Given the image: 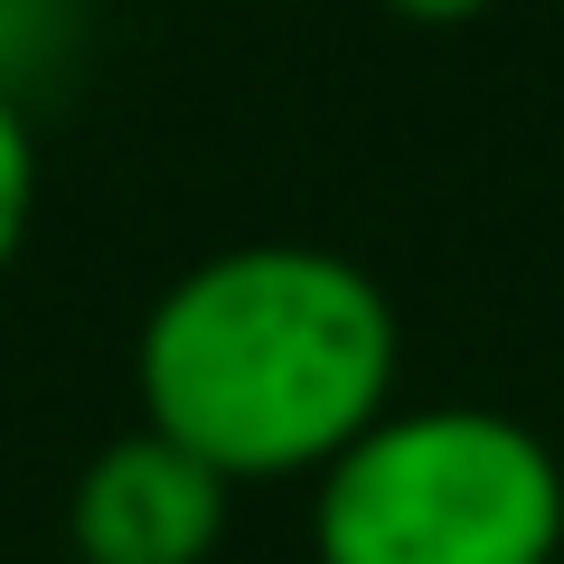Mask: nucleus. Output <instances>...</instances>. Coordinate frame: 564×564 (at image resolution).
<instances>
[{
	"label": "nucleus",
	"mask_w": 564,
	"mask_h": 564,
	"mask_svg": "<svg viewBox=\"0 0 564 564\" xmlns=\"http://www.w3.org/2000/svg\"><path fill=\"white\" fill-rule=\"evenodd\" d=\"M226 499H236V480H217L198 452L161 443L141 423L76 470L66 545H76V564H207L226 536Z\"/></svg>",
	"instance_id": "obj_3"
},
{
	"label": "nucleus",
	"mask_w": 564,
	"mask_h": 564,
	"mask_svg": "<svg viewBox=\"0 0 564 564\" xmlns=\"http://www.w3.org/2000/svg\"><path fill=\"white\" fill-rule=\"evenodd\" d=\"M321 564H555L564 462L489 404H414L321 470Z\"/></svg>",
	"instance_id": "obj_2"
},
{
	"label": "nucleus",
	"mask_w": 564,
	"mask_h": 564,
	"mask_svg": "<svg viewBox=\"0 0 564 564\" xmlns=\"http://www.w3.org/2000/svg\"><path fill=\"white\" fill-rule=\"evenodd\" d=\"M29 217H39V132H29V104L0 85V273L20 263Z\"/></svg>",
	"instance_id": "obj_4"
},
{
	"label": "nucleus",
	"mask_w": 564,
	"mask_h": 564,
	"mask_svg": "<svg viewBox=\"0 0 564 564\" xmlns=\"http://www.w3.org/2000/svg\"><path fill=\"white\" fill-rule=\"evenodd\" d=\"M404 329L377 273L329 245H226L170 282L132 339V395L217 480H302L395 414Z\"/></svg>",
	"instance_id": "obj_1"
},
{
	"label": "nucleus",
	"mask_w": 564,
	"mask_h": 564,
	"mask_svg": "<svg viewBox=\"0 0 564 564\" xmlns=\"http://www.w3.org/2000/svg\"><path fill=\"white\" fill-rule=\"evenodd\" d=\"M395 20H414V29H462V20H480V10H499V0H386Z\"/></svg>",
	"instance_id": "obj_5"
}]
</instances>
